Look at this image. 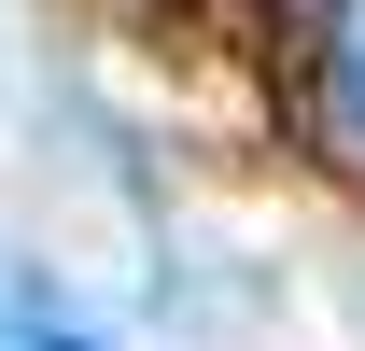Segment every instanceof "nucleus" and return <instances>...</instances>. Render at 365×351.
Here are the masks:
<instances>
[{
  "mask_svg": "<svg viewBox=\"0 0 365 351\" xmlns=\"http://www.w3.org/2000/svg\"><path fill=\"white\" fill-rule=\"evenodd\" d=\"M0 351H98L85 323H43V309H0Z\"/></svg>",
  "mask_w": 365,
  "mask_h": 351,
  "instance_id": "obj_2",
  "label": "nucleus"
},
{
  "mask_svg": "<svg viewBox=\"0 0 365 351\" xmlns=\"http://www.w3.org/2000/svg\"><path fill=\"white\" fill-rule=\"evenodd\" d=\"M323 127L365 155V0H323Z\"/></svg>",
  "mask_w": 365,
  "mask_h": 351,
  "instance_id": "obj_1",
  "label": "nucleus"
}]
</instances>
